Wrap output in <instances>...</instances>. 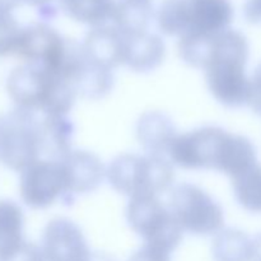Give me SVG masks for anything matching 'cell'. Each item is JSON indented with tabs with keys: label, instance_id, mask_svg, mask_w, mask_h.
I'll return each mask as SVG.
<instances>
[{
	"label": "cell",
	"instance_id": "obj_1",
	"mask_svg": "<svg viewBox=\"0 0 261 261\" xmlns=\"http://www.w3.org/2000/svg\"><path fill=\"white\" fill-rule=\"evenodd\" d=\"M249 42L241 32L226 30L208 38H184L180 56L189 65L205 70L211 93L227 107L247 105L250 79L246 75Z\"/></svg>",
	"mask_w": 261,
	"mask_h": 261
},
{
	"label": "cell",
	"instance_id": "obj_2",
	"mask_svg": "<svg viewBox=\"0 0 261 261\" xmlns=\"http://www.w3.org/2000/svg\"><path fill=\"white\" fill-rule=\"evenodd\" d=\"M168 157L173 165L185 170H216L231 178L257 163L256 149L247 138L217 126L177 135Z\"/></svg>",
	"mask_w": 261,
	"mask_h": 261
},
{
	"label": "cell",
	"instance_id": "obj_3",
	"mask_svg": "<svg viewBox=\"0 0 261 261\" xmlns=\"http://www.w3.org/2000/svg\"><path fill=\"white\" fill-rule=\"evenodd\" d=\"M5 87L17 109L35 114L40 111L43 116H65L76 97L68 82L31 64L13 69Z\"/></svg>",
	"mask_w": 261,
	"mask_h": 261
},
{
	"label": "cell",
	"instance_id": "obj_4",
	"mask_svg": "<svg viewBox=\"0 0 261 261\" xmlns=\"http://www.w3.org/2000/svg\"><path fill=\"white\" fill-rule=\"evenodd\" d=\"M106 178L114 190L133 198L158 196L172 186V163L158 155L120 154L106 170Z\"/></svg>",
	"mask_w": 261,
	"mask_h": 261
},
{
	"label": "cell",
	"instance_id": "obj_5",
	"mask_svg": "<svg viewBox=\"0 0 261 261\" xmlns=\"http://www.w3.org/2000/svg\"><path fill=\"white\" fill-rule=\"evenodd\" d=\"M42 153V125L35 112L15 107L0 119V162L22 172Z\"/></svg>",
	"mask_w": 261,
	"mask_h": 261
},
{
	"label": "cell",
	"instance_id": "obj_6",
	"mask_svg": "<svg viewBox=\"0 0 261 261\" xmlns=\"http://www.w3.org/2000/svg\"><path fill=\"white\" fill-rule=\"evenodd\" d=\"M126 218L133 231L145 245L173 252L181 244L184 229L158 196L133 198L126 206Z\"/></svg>",
	"mask_w": 261,
	"mask_h": 261
},
{
	"label": "cell",
	"instance_id": "obj_7",
	"mask_svg": "<svg viewBox=\"0 0 261 261\" xmlns=\"http://www.w3.org/2000/svg\"><path fill=\"white\" fill-rule=\"evenodd\" d=\"M168 208L182 229L196 236L217 234L224 227L222 206L193 184H180L171 191Z\"/></svg>",
	"mask_w": 261,
	"mask_h": 261
},
{
	"label": "cell",
	"instance_id": "obj_8",
	"mask_svg": "<svg viewBox=\"0 0 261 261\" xmlns=\"http://www.w3.org/2000/svg\"><path fill=\"white\" fill-rule=\"evenodd\" d=\"M68 173L61 160H37L20 172L19 194L32 209H46L58 199L68 201Z\"/></svg>",
	"mask_w": 261,
	"mask_h": 261
},
{
	"label": "cell",
	"instance_id": "obj_9",
	"mask_svg": "<svg viewBox=\"0 0 261 261\" xmlns=\"http://www.w3.org/2000/svg\"><path fill=\"white\" fill-rule=\"evenodd\" d=\"M40 247L45 261H87L92 254L82 229L68 218L48 222Z\"/></svg>",
	"mask_w": 261,
	"mask_h": 261
},
{
	"label": "cell",
	"instance_id": "obj_10",
	"mask_svg": "<svg viewBox=\"0 0 261 261\" xmlns=\"http://www.w3.org/2000/svg\"><path fill=\"white\" fill-rule=\"evenodd\" d=\"M84 54L96 65L114 70L125 65L127 37L122 35L115 25H99L87 33L82 43Z\"/></svg>",
	"mask_w": 261,
	"mask_h": 261
},
{
	"label": "cell",
	"instance_id": "obj_11",
	"mask_svg": "<svg viewBox=\"0 0 261 261\" xmlns=\"http://www.w3.org/2000/svg\"><path fill=\"white\" fill-rule=\"evenodd\" d=\"M232 19L229 0H189V28L182 37H212L228 30Z\"/></svg>",
	"mask_w": 261,
	"mask_h": 261
},
{
	"label": "cell",
	"instance_id": "obj_12",
	"mask_svg": "<svg viewBox=\"0 0 261 261\" xmlns=\"http://www.w3.org/2000/svg\"><path fill=\"white\" fill-rule=\"evenodd\" d=\"M68 173V201L75 195L92 193L106 177V170L102 161L96 154L87 150H71L61 158Z\"/></svg>",
	"mask_w": 261,
	"mask_h": 261
},
{
	"label": "cell",
	"instance_id": "obj_13",
	"mask_svg": "<svg viewBox=\"0 0 261 261\" xmlns=\"http://www.w3.org/2000/svg\"><path fill=\"white\" fill-rule=\"evenodd\" d=\"M137 135L147 154L165 157L177 137L175 125L167 115L158 111L145 112L137 125Z\"/></svg>",
	"mask_w": 261,
	"mask_h": 261
},
{
	"label": "cell",
	"instance_id": "obj_14",
	"mask_svg": "<svg viewBox=\"0 0 261 261\" xmlns=\"http://www.w3.org/2000/svg\"><path fill=\"white\" fill-rule=\"evenodd\" d=\"M166 58V45L162 38L153 33L127 37L125 65L135 73L155 70Z\"/></svg>",
	"mask_w": 261,
	"mask_h": 261
},
{
	"label": "cell",
	"instance_id": "obj_15",
	"mask_svg": "<svg viewBox=\"0 0 261 261\" xmlns=\"http://www.w3.org/2000/svg\"><path fill=\"white\" fill-rule=\"evenodd\" d=\"M24 214L15 201L0 199V261L8 259L25 242Z\"/></svg>",
	"mask_w": 261,
	"mask_h": 261
},
{
	"label": "cell",
	"instance_id": "obj_16",
	"mask_svg": "<svg viewBox=\"0 0 261 261\" xmlns=\"http://www.w3.org/2000/svg\"><path fill=\"white\" fill-rule=\"evenodd\" d=\"M70 84L75 93L81 94L84 98L99 99L103 98L112 89L114 75L112 70L96 65L88 60L84 54L83 61L76 69Z\"/></svg>",
	"mask_w": 261,
	"mask_h": 261
},
{
	"label": "cell",
	"instance_id": "obj_17",
	"mask_svg": "<svg viewBox=\"0 0 261 261\" xmlns=\"http://www.w3.org/2000/svg\"><path fill=\"white\" fill-rule=\"evenodd\" d=\"M153 17L150 0H119L112 14V25L126 37L148 32V25Z\"/></svg>",
	"mask_w": 261,
	"mask_h": 261
},
{
	"label": "cell",
	"instance_id": "obj_18",
	"mask_svg": "<svg viewBox=\"0 0 261 261\" xmlns=\"http://www.w3.org/2000/svg\"><path fill=\"white\" fill-rule=\"evenodd\" d=\"M42 125V153L50 160H61L71 152L73 124L65 116H45Z\"/></svg>",
	"mask_w": 261,
	"mask_h": 261
},
{
	"label": "cell",
	"instance_id": "obj_19",
	"mask_svg": "<svg viewBox=\"0 0 261 261\" xmlns=\"http://www.w3.org/2000/svg\"><path fill=\"white\" fill-rule=\"evenodd\" d=\"M61 9L76 22L92 25V28L106 24L112 19L115 0H59Z\"/></svg>",
	"mask_w": 261,
	"mask_h": 261
},
{
	"label": "cell",
	"instance_id": "obj_20",
	"mask_svg": "<svg viewBox=\"0 0 261 261\" xmlns=\"http://www.w3.org/2000/svg\"><path fill=\"white\" fill-rule=\"evenodd\" d=\"M214 261H251V240L240 229H222L212 245Z\"/></svg>",
	"mask_w": 261,
	"mask_h": 261
},
{
	"label": "cell",
	"instance_id": "obj_21",
	"mask_svg": "<svg viewBox=\"0 0 261 261\" xmlns=\"http://www.w3.org/2000/svg\"><path fill=\"white\" fill-rule=\"evenodd\" d=\"M240 205L251 213H261V165L259 162L232 178Z\"/></svg>",
	"mask_w": 261,
	"mask_h": 261
},
{
	"label": "cell",
	"instance_id": "obj_22",
	"mask_svg": "<svg viewBox=\"0 0 261 261\" xmlns=\"http://www.w3.org/2000/svg\"><path fill=\"white\" fill-rule=\"evenodd\" d=\"M161 32L182 37L189 28V0H165L157 12Z\"/></svg>",
	"mask_w": 261,
	"mask_h": 261
},
{
	"label": "cell",
	"instance_id": "obj_23",
	"mask_svg": "<svg viewBox=\"0 0 261 261\" xmlns=\"http://www.w3.org/2000/svg\"><path fill=\"white\" fill-rule=\"evenodd\" d=\"M22 27L12 13L0 12V58L15 54Z\"/></svg>",
	"mask_w": 261,
	"mask_h": 261
},
{
	"label": "cell",
	"instance_id": "obj_24",
	"mask_svg": "<svg viewBox=\"0 0 261 261\" xmlns=\"http://www.w3.org/2000/svg\"><path fill=\"white\" fill-rule=\"evenodd\" d=\"M3 261H45V259H43L42 250L40 246L25 241L20 246V249H18L14 254Z\"/></svg>",
	"mask_w": 261,
	"mask_h": 261
},
{
	"label": "cell",
	"instance_id": "obj_25",
	"mask_svg": "<svg viewBox=\"0 0 261 261\" xmlns=\"http://www.w3.org/2000/svg\"><path fill=\"white\" fill-rule=\"evenodd\" d=\"M247 105L251 107L255 114L261 115V64L256 68L252 78L250 79Z\"/></svg>",
	"mask_w": 261,
	"mask_h": 261
},
{
	"label": "cell",
	"instance_id": "obj_26",
	"mask_svg": "<svg viewBox=\"0 0 261 261\" xmlns=\"http://www.w3.org/2000/svg\"><path fill=\"white\" fill-rule=\"evenodd\" d=\"M127 261H171V254L144 244Z\"/></svg>",
	"mask_w": 261,
	"mask_h": 261
},
{
	"label": "cell",
	"instance_id": "obj_27",
	"mask_svg": "<svg viewBox=\"0 0 261 261\" xmlns=\"http://www.w3.org/2000/svg\"><path fill=\"white\" fill-rule=\"evenodd\" d=\"M244 17L251 24H260L261 0H246L244 4Z\"/></svg>",
	"mask_w": 261,
	"mask_h": 261
},
{
	"label": "cell",
	"instance_id": "obj_28",
	"mask_svg": "<svg viewBox=\"0 0 261 261\" xmlns=\"http://www.w3.org/2000/svg\"><path fill=\"white\" fill-rule=\"evenodd\" d=\"M251 261H261V234L251 240Z\"/></svg>",
	"mask_w": 261,
	"mask_h": 261
},
{
	"label": "cell",
	"instance_id": "obj_29",
	"mask_svg": "<svg viewBox=\"0 0 261 261\" xmlns=\"http://www.w3.org/2000/svg\"><path fill=\"white\" fill-rule=\"evenodd\" d=\"M20 3H23V0H0V12L12 13V10L20 5Z\"/></svg>",
	"mask_w": 261,
	"mask_h": 261
},
{
	"label": "cell",
	"instance_id": "obj_30",
	"mask_svg": "<svg viewBox=\"0 0 261 261\" xmlns=\"http://www.w3.org/2000/svg\"><path fill=\"white\" fill-rule=\"evenodd\" d=\"M87 261H116L115 259H112L110 255L103 254V252H92L91 256L88 257Z\"/></svg>",
	"mask_w": 261,
	"mask_h": 261
},
{
	"label": "cell",
	"instance_id": "obj_31",
	"mask_svg": "<svg viewBox=\"0 0 261 261\" xmlns=\"http://www.w3.org/2000/svg\"><path fill=\"white\" fill-rule=\"evenodd\" d=\"M51 2H53V0H23V3H27V4L33 5V7H38L40 9L41 8L48 7Z\"/></svg>",
	"mask_w": 261,
	"mask_h": 261
}]
</instances>
